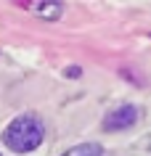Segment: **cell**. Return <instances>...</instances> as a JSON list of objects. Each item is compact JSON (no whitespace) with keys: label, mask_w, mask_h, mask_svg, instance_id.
<instances>
[{"label":"cell","mask_w":151,"mask_h":156,"mask_svg":"<svg viewBox=\"0 0 151 156\" xmlns=\"http://www.w3.org/2000/svg\"><path fill=\"white\" fill-rule=\"evenodd\" d=\"M138 116H141L138 106H133V103H122V106H117L114 111H109V114L103 116V130H106V132L130 130V127L138 122Z\"/></svg>","instance_id":"2"},{"label":"cell","mask_w":151,"mask_h":156,"mask_svg":"<svg viewBox=\"0 0 151 156\" xmlns=\"http://www.w3.org/2000/svg\"><path fill=\"white\" fill-rule=\"evenodd\" d=\"M61 156H103V148L98 143H80L74 148H67Z\"/></svg>","instance_id":"4"},{"label":"cell","mask_w":151,"mask_h":156,"mask_svg":"<svg viewBox=\"0 0 151 156\" xmlns=\"http://www.w3.org/2000/svg\"><path fill=\"white\" fill-rule=\"evenodd\" d=\"M67 77H80V69H77V66H69V69H67Z\"/></svg>","instance_id":"5"},{"label":"cell","mask_w":151,"mask_h":156,"mask_svg":"<svg viewBox=\"0 0 151 156\" xmlns=\"http://www.w3.org/2000/svg\"><path fill=\"white\" fill-rule=\"evenodd\" d=\"M45 138V127L34 114H21L3 130V143L13 151V154H29L42 143Z\"/></svg>","instance_id":"1"},{"label":"cell","mask_w":151,"mask_h":156,"mask_svg":"<svg viewBox=\"0 0 151 156\" xmlns=\"http://www.w3.org/2000/svg\"><path fill=\"white\" fill-rule=\"evenodd\" d=\"M34 13L45 21H56L61 16V3L59 0H40L37 5H34Z\"/></svg>","instance_id":"3"}]
</instances>
